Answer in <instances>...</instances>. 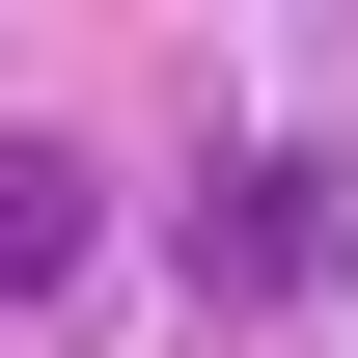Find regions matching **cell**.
I'll return each instance as SVG.
<instances>
[{
	"mask_svg": "<svg viewBox=\"0 0 358 358\" xmlns=\"http://www.w3.org/2000/svg\"><path fill=\"white\" fill-rule=\"evenodd\" d=\"M83 248H110V166H83V138H0V303L83 275Z\"/></svg>",
	"mask_w": 358,
	"mask_h": 358,
	"instance_id": "1",
	"label": "cell"
}]
</instances>
